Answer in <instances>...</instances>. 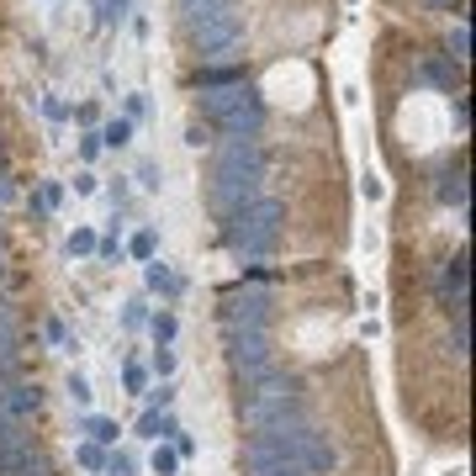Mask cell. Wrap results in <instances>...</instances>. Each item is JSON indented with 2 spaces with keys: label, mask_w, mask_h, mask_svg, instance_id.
<instances>
[{
  "label": "cell",
  "mask_w": 476,
  "mask_h": 476,
  "mask_svg": "<svg viewBox=\"0 0 476 476\" xmlns=\"http://www.w3.org/2000/svg\"><path fill=\"white\" fill-rule=\"evenodd\" d=\"M180 5H186V0H180Z\"/></svg>",
  "instance_id": "cell-43"
},
{
  "label": "cell",
  "mask_w": 476,
  "mask_h": 476,
  "mask_svg": "<svg viewBox=\"0 0 476 476\" xmlns=\"http://www.w3.org/2000/svg\"><path fill=\"white\" fill-rule=\"evenodd\" d=\"M149 339H154V349H170L175 339H180V317L175 313H149Z\"/></svg>",
  "instance_id": "cell-16"
},
{
  "label": "cell",
  "mask_w": 476,
  "mask_h": 476,
  "mask_svg": "<svg viewBox=\"0 0 476 476\" xmlns=\"http://www.w3.org/2000/svg\"><path fill=\"white\" fill-rule=\"evenodd\" d=\"M95 132H101V149H127V143L138 138V127L127 122V117H112V122L95 127Z\"/></svg>",
  "instance_id": "cell-17"
},
{
  "label": "cell",
  "mask_w": 476,
  "mask_h": 476,
  "mask_svg": "<svg viewBox=\"0 0 476 476\" xmlns=\"http://www.w3.org/2000/svg\"><path fill=\"white\" fill-rule=\"evenodd\" d=\"M434 5H444V11H450V5H455V0H434Z\"/></svg>",
  "instance_id": "cell-42"
},
{
  "label": "cell",
  "mask_w": 476,
  "mask_h": 476,
  "mask_svg": "<svg viewBox=\"0 0 476 476\" xmlns=\"http://www.w3.org/2000/svg\"><path fill=\"white\" fill-rule=\"evenodd\" d=\"M95 259H106V265H112V259H122V233H106V238L95 244Z\"/></svg>",
  "instance_id": "cell-32"
},
{
  "label": "cell",
  "mask_w": 476,
  "mask_h": 476,
  "mask_svg": "<svg viewBox=\"0 0 476 476\" xmlns=\"http://www.w3.org/2000/svg\"><path fill=\"white\" fill-rule=\"evenodd\" d=\"M228 85H244V69L238 63H207L196 74V91H228Z\"/></svg>",
  "instance_id": "cell-12"
},
{
  "label": "cell",
  "mask_w": 476,
  "mask_h": 476,
  "mask_svg": "<svg viewBox=\"0 0 476 476\" xmlns=\"http://www.w3.org/2000/svg\"><path fill=\"white\" fill-rule=\"evenodd\" d=\"M222 317H228V328H265L270 323V296L265 291H228Z\"/></svg>",
  "instance_id": "cell-6"
},
{
  "label": "cell",
  "mask_w": 476,
  "mask_h": 476,
  "mask_svg": "<svg viewBox=\"0 0 476 476\" xmlns=\"http://www.w3.org/2000/svg\"><path fill=\"white\" fill-rule=\"evenodd\" d=\"M132 180H138V186H143V190H159V186H164V170H159L154 159H143V164H138V175H132Z\"/></svg>",
  "instance_id": "cell-30"
},
{
  "label": "cell",
  "mask_w": 476,
  "mask_h": 476,
  "mask_svg": "<svg viewBox=\"0 0 476 476\" xmlns=\"http://www.w3.org/2000/svg\"><path fill=\"white\" fill-rule=\"evenodd\" d=\"M186 143H190V149H207V143H212V127H207V122H190L186 127Z\"/></svg>",
  "instance_id": "cell-36"
},
{
  "label": "cell",
  "mask_w": 476,
  "mask_h": 476,
  "mask_svg": "<svg viewBox=\"0 0 476 476\" xmlns=\"http://www.w3.org/2000/svg\"><path fill=\"white\" fill-rule=\"evenodd\" d=\"M450 59H471V27L466 22L450 27Z\"/></svg>",
  "instance_id": "cell-29"
},
{
  "label": "cell",
  "mask_w": 476,
  "mask_h": 476,
  "mask_svg": "<svg viewBox=\"0 0 476 476\" xmlns=\"http://www.w3.org/2000/svg\"><path fill=\"white\" fill-rule=\"evenodd\" d=\"M196 48H201V59L207 63H228L238 48H244V16H238V11L207 16V22L196 27Z\"/></svg>",
  "instance_id": "cell-5"
},
{
  "label": "cell",
  "mask_w": 476,
  "mask_h": 476,
  "mask_svg": "<svg viewBox=\"0 0 476 476\" xmlns=\"http://www.w3.org/2000/svg\"><path fill=\"white\" fill-rule=\"evenodd\" d=\"M69 403H74L80 413H91L95 386H91V376H85V371H69Z\"/></svg>",
  "instance_id": "cell-21"
},
{
  "label": "cell",
  "mask_w": 476,
  "mask_h": 476,
  "mask_svg": "<svg viewBox=\"0 0 476 476\" xmlns=\"http://www.w3.org/2000/svg\"><path fill=\"white\" fill-rule=\"evenodd\" d=\"M180 455H175V444H154V455H149V471L154 476H180Z\"/></svg>",
  "instance_id": "cell-19"
},
{
  "label": "cell",
  "mask_w": 476,
  "mask_h": 476,
  "mask_svg": "<svg viewBox=\"0 0 476 476\" xmlns=\"http://www.w3.org/2000/svg\"><path fill=\"white\" fill-rule=\"evenodd\" d=\"M440 201L444 207H466V175H461V170H450L440 180Z\"/></svg>",
  "instance_id": "cell-23"
},
{
  "label": "cell",
  "mask_w": 476,
  "mask_h": 476,
  "mask_svg": "<svg viewBox=\"0 0 476 476\" xmlns=\"http://www.w3.org/2000/svg\"><path fill=\"white\" fill-rule=\"evenodd\" d=\"M175 365H180V355H175V345H170V349H154V360H149V376L170 381V376H175Z\"/></svg>",
  "instance_id": "cell-27"
},
{
  "label": "cell",
  "mask_w": 476,
  "mask_h": 476,
  "mask_svg": "<svg viewBox=\"0 0 476 476\" xmlns=\"http://www.w3.org/2000/svg\"><path fill=\"white\" fill-rule=\"evenodd\" d=\"M143 397H149V408H175V397H180V392H175V381H149V392H143Z\"/></svg>",
  "instance_id": "cell-28"
},
{
  "label": "cell",
  "mask_w": 476,
  "mask_h": 476,
  "mask_svg": "<svg viewBox=\"0 0 476 476\" xmlns=\"http://www.w3.org/2000/svg\"><path fill=\"white\" fill-rule=\"evenodd\" d=\"M122 386L132 397H143L149 392V365H138V360H122Z\"/></svg>",
  "instance_id": "cell-25"
},
{
  "label": "cell",
  "mask_w": 476,
  "mask_h": 476,
  "mask_svg": "<svg viewBox=\"0 0 476 476\" xmlns=\"http://www.w3.org/2000/svg\"><path fill=\"white\" fill-rule=\"evenodd\" d=\"M138 328H149V302H143V296H127L122 302V334H138Z\"/></svg>",
  "instance_id": "cell-22"
},
{
  "label": "cell",
  "mask_w": 476,
  "mask_h": 476,
  "mask_svg": "<svg viewBox=\"0 0 476 476\" xmlns=\"http://www.w3.org/2000/svg\"><path fill=\"white\" fill-rule=\"evenodd\" d=\"M16 444H27V423H16L11 413L0 408V450H16Z\"/></svg>",
  "instance_id": "cell-24"
},
{
  "label": "cell",
  "mask_w": 476,
  "mask_h": 476,
  "mask_svg": "<svg viewBox=\"0 0 476 476\" xmlns=\"http://www.w3.org/2000/svg\"><path fill=\"white\" fill-rule=\"evenodd\" d=\"M43 334H48L59 349H69V328H63V317H48V323H43Z\"/></svg>",
  "instance_id": "cell-37"
},
{
  "label": "cell",
  "mask_w": 476,
  "mask_h": 476,
  "mask_svg": "<svg viewBox=\"0 0 476 476\" xmlns=\"http://www.w3.org/2000/svg\"><path fill=\"white\" fill-rule=\"evenodd\" d=\"M440 291H444V302H450V307H455V302H466V254H455V259L444 265Z\"/></svg>",
  "instance_id": "cell-14"
},
{
  "label": "cell",
  "mask_w": 476,
  "mask_h": 476,
  "mask_svg": "<svg viewBox=\"0 0 476 476\" xmlns=\"http://www.w3.org/2000/svg\"><path fill=\"white\" fill-rule=\"evenodd\" d=\"M122 254H132L138 265H149V259H159V228H154V222H143V228H138V233H132V238L122 244Z\"/></svg>",
  "instance_id": "cell-15"
},
{
  "label": "cell",
  "mask_w": 476,
  "mask_h": 476,
  "mask_svg": "<svg viewBox=\"0 0 476 476\" xmlns=\"http://www.w3.org/2000/svg\"><path fill=\"white\" fill-rule=\"evenodd\" d=\"M259 175H265V159H259L254 138H228L218 149V164H212V207H218L222 222L233 218V212H244L254 196H259Z\"/></svg>",
  "instance_id": "cell-1"
},
{
  "label": "cell",
  "mask_w": 476,
  "mask_h": 476,
  "mask_svg": "<svg viewBox=\"0 0 476 476\" xmlns=\"http://www.w3.org/2000/svg\"><path fill=\"white\" fill-rule=\"evenodd\" d=\"M228 365L244 381V397L254 386L276 376V349H270V328H228Z\"/></svg>",
  "instance_id": "cell-4"
},
{
  "label": "cell",
  "mask_w": 476,
  "mask_h": 476,
  "mask_svg": "<svg viewBox=\"0 0 476 476\" xmlns=\"http://www.w3.org/2000/svg\"><path fill=\"white\" fill-rule=\"evenodd\" d=\"M95 154H101V132H95V127H85V132H80V159H85V164H95Z\"/></svg>",
  "instance_id": "cell-34"
},
{
  "label": "cell",
  "mask_w": 476,
  "mask_h": 476,
  "mask_svg": "<svg viewBox=\"0 0 476 476\" xmlns=\"http://www.w3.org/2000/svg\"><path fill=\"white\" fill-rule=\"evenodd\" d=\"M74 466H85L91 476H101V471H106V450H101L95 440H80V444H74Z\"/></svg>",
  "instance_id": "cell-20"
},
{
  "label": "cell",
  "mask_w": 476,
  "mask_h": 476,
  "mask_svg": "<svg viewBox=\"0 0 476 476\" xmlns=\"http://www.w3.org/2000/svg\"><path fill=\"white\" fill-rule=\"evenodd\" d=\"M0 476H48V466L32 444H16V450H0Z\"/></svg>",
  "instance_id": "cell-10"
},
{
  "label": "cell",
  "mask_w": 476,
  "mask_h": 476,
  "mask_svg": "<svg viewBox=\"0 0 476 476\" xmlns=\"http://www.w3.org/2000/svg\"><path fill=\"white\" fill-rule=\"evenodd\" d=\"M101 476H143V455L132 444H112L106 450V471Z\"/></svg>",
  "instance_id": "cell-13"
},
{
  "label": "cell",
  "mask_w": 476,
  "mask_h": 476,
  "mask_svg": "<svg viewBox=\"0 0 476 476\" xmlns=\"http://www.w3.org/2000/svg\"><path fill=\"white\" fill-rule=\"evenodd\" d=\"M0 281H5V244H0Z\"/></svg>",
  "instance_id": "cell-40"
},
{
  "label": "cell",
  "mask_w": 476,
  "mask_h": 476,
  "mask_svg": "<svg viewBox=\"0 0 476 476\" xmlns=\"http://www.w3.org/2000/svg\"><path fill=\"white\" fill-rule=\"evenodd\" d=\"M0 175H5V143H0Z\"/></svg>",
  "instance_id": "cell-41"
},
{
  "label": "cell",
  "mask_w": 476,
  "mask_h": 476,
  "mask_svg": "<svg viewBox=\"0 0 476 476\" xmlns=\"http://www.w3.org/2000/svg\"><path fill=\"white\" fill-rule=\"evenodd\" d=\"M175 429H180V423H175V408H143V418H138L132 434H138L143 444H170L175 440Z\"/></svg>",
  "instance_id": "cell-8"
},
{
  "label": "cell",
  "mask_w": 476,
  "mask_h": 476,
  "mask_svg": "<svg viewBox=\"0 0 476 476\" xmlns=\"http://www.w3.org/2000/svg\"><path fill=\"white\" fill-rule=\"evenodd\" d=\"M95 117H101V106H95V101H85V106L74 112V122H80V127H95Z\"/></svg>",
  "instance_id": "cell-39"
},
{
  "label": "cell",
  "mask_w": 476,
  "mask_h": 476,
  "mask_svg": "<svg viewBox=\"0 0 476 476\" xmlns=\"http://www.w3.org/2000/svg\"><path fill=\"white\" fill-rule=\"evenodd\" d=\"M127 16H132V0H101V16L95 22L101 27H122Z\"/></svg>",
  "instance_id": "cell-26"
},
{
  "label": "cell",
  "mask_w": 476,
  "mask_h": 476,
  "mask_svg": "<svg viewBox=\"0 0 476 476\" xmlns=\"http://www.w3.org/2000/svg\"><path fill=\"white\" fill-rule=\"evenodd\" d=\"M43 117H48V122H63V117H69V106H63L59 95H43Z\"/></svg>",
  "instance_id": "cell-38"
},
{
  "label": "cell",
  "mask_w": 476,
  "mask_h": 476,
  "mask_svg": "<svg viewBox=\"0 0 476 476\" xmlns=\"http://www.w3.org/2000/svg\"><path fill=\"white\" fill-rule=\"evenodd\" d=\"M334 466H339L334 440H328L317 423H302V471H307V476H328Z\"/></svg>",
  "instance_id": "cell-7"
},
{
  "label": "cell",
  "mask_w": 476,
  "mask_h": 476,
  "mask_svg": "<svg viewBox=\"0 0 476 476\" xmlns=\"http://www.w3.org/2000/svg\"><path fill=\"white\" fill-rule=\"evenodd\" d=\"M37 201H43V212H53L63 201V180H43V190H37Z\"/></svg>",
  "instance_id": "cell-33"
},
{
  "label": "cell",
  "mask_w": 476,
  "mask_h": 476,
  "mask_svg": "<svg viewBox=\"0 0 476 476\" xmlns=\"http://www.w3.org/2000/svg\"><path fill=\"white\" fill-rule=\"evenodd\" d=\"M143 286H149L154 296H164V302H180V291H186V281L175 276V265H164V259H149V265H143Z\"/></svg>",
  "instance_id": "cell-9"
},
{
  "label": "cell",
  "mask_w": 476,
  "mask_h": 476,
  "mask_svg": "<svg viewBox=\"0 0 476 476\" xmlns=\"http://www.w3.org/2000/svg\"><path fill=\"white\" fill-rule=\"evenodd\" d=\"M80 434H85V440H95L101 450H112V444H122V423L91 408V413H80Z\"/></svg>",
  "instance_id": "cell-11"
},
{
  "label": "cell",
  "mask_w": 476,
  "mask_h": 476,
  "mask_svg": "<svg viewBox=\"0 0 476 476\" xmlns=\"http://www.w3.org/2000/svg\"><path fill=\"white\" fill-rule=\"evenodd\" d=\"M222 228H228V249L238 254L244 265H259L265 254L276 249V238H281V201L276 196H254L249 207L233 212Z\"/></svg>",
  "instance_id": "cell-3"
},
{
  "label": "cell",
  "mask_w": 476,
  "mask_h": 476,
  "mask_svg": "<svg viewBox=\"0 0 476 476\" xmlns=\"http://www.w3.org/2000/svg\"><path fill=\"white\" fill-rule=\"evenodd\" d=\"M196 106H201L207 127H218L228 138H259V127H265V95L249 80L244 85H228V91H201Z\"/></svg>",
  "instance_id": "cell-2"
},
{
  "label": "cell",
  "mask_w": 476,
  "mask_h": 476,
  "mask_svg": "<svg viewBox=\"0 0 476 476\" xmlns=\"http://www.w3.org/2000/svg\"><path fill=\"white\" fill-rule=\"evenodd\" d=\"M95 244H101V233H95V228H74L63 249H69V259H95Z\"/></svg>",
  "instance_id": "cell-18"
},
{
  "label": "cell",
  "mask_w": 476,
  "mask_h": 476,
  "mask_svg": "<svg viewBox=\"0 0 476 476\" xmlns=\"http://www.w3.org/2000/svg\"><path fill=\"white\" fill-rule=\"evenodd\" d=\"M143 112H149V95H143V91H132V95L122 101V117H127L132 127H138V122H143Z\"/></svg>",
  "instance_id": "cell-31"
},
{
  "label": "cell",
  "mask_w": 476,
  "mask_h": 476,
  "mask_svg": "<svg viewBox=\"0 0 476 476\" xmlns=\"http://www.w3.org/2000/svg\"><path fill=\"white\" fill-rule=\"evenodd\" d=\"M95 190H101V175H95V170H80V175H74V196H95Z\"/></svg>",
  "instance_id": "cell-35"
}]
</instances>
